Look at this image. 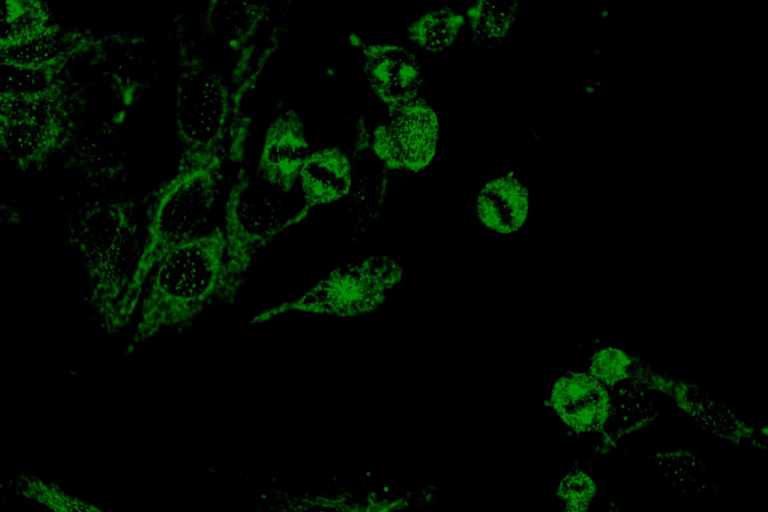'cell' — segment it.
Masks as SVG:
<instances>
[{"label": "cell", "mask_w": 768, "mask_h": 512, "mask_svg": "<svg viewBox=\"0 0 768 512\" xmlns=\"http://www.w3.org/2000/svg\"><path fill=\"white\" fill-rule=\"evenodd\" d=\"M222 227L196 234L164 255L150 272L137 323L124 354L165 331L184 332L206 308L220 302L225 270Z\"/></svg>", "instance_id": "obj_1"}, {"label": "cell", "mask_w": 768, "mask_h": 512, "mask_svg": "<svg viewBox=\"0 0 768 512\" xmlns=\"http://www.w3.org/2000/svg\"><path fill=\"white\" fill-rule=\"evenodd\" d=\"M86 281V301L102 331L121 332L123 311L141 254L133 204L95 202L83 208L70 228Z\"/></svg>", "instance_id": "obj_2"}, {"label": "cell", "mask_w": 768, "mask_h": 512, "mask_svg": "<svg viewBox=\"0 0 768 512\" xmlns=\"http://www.w3.org/2000/svg\"><path fill=\"white\" fill-rule=\"evenodd\" d=\"M222 157L180 158L175 173L154 193L145 234L123 317L128 325L145 282L157 262L196 234L211 211L221 180Z\"/></svg>", "instance_id": "obj_3"}, {"label": "cell", "mask_w": 768, "mask_h": 512, "mask_svg": "<svg viewBox=\"0 0 768 512\" xmlns=\"http://www.w3.org/2000/svg\"><path fill=\"white\" fill-rule=\"evenodd\" d=\"M404 270L393 258L372 256L338 267L297 298L258 312L248 320L256 325L287 313L351 318L375 311L386 293L402 280Z\"/></svg>", "instance_id": "obj_4"}, {"label": "cell", "mask_w": 768, "mask_h": 512, "mask_svg": "<svg viewBox=\"0 0 768 512\" xmlns=\"http://www.w3.org/2000/svg\"><path fill=\"white\" fill-rule=\"evenodd\" d=\"M72 120L64 81L34 94H0L1 147L23 171L42 166L64 146Z\"/></svg>", "instance_id": "obj_5"}, {"label": "cell", "mask_w": 768, "mask_h": 512, "mask_svg": "<svg viewBox=\"0 0 768 512\" xmlns=\"http://www.w3.org/2000/svg\"><path fill=\"white\" fill-rule=\"evenodd\" d=\"M223 77L202 58L182 50L175 91V130L182 158L221 156L232 113Z\"/></svg>", "instance_id": "obj_6"}, {"label": "cell", "mask_w": 768, "mask_h": 512, "mask_svg": "<svg viewBox=\"0 0 768 512\" xmlns=\"http://www.w3.org/2000/svg\"><path fill=\"white\" fill-rule=\"evenodd\" d=\"M388 111V122L373 133L375 155L390 169L417 172L428 166L438 139L435 112L418 97L391 105Z\"/></svg>", "instance_id": "obj_7"}, {"label": "cell", "mask_w": 768, "mask_h": 512, "mask_svg": "<svg viewBox=\"0 0 768 512\" xmlns=\"http://www.w3.org/2000/svg\"><path fill=\"white\" fill-rule=\"evenodd\" d=\"M310 153L303 121L294 110H285L266 129L256 174L282 195H288Z\"/></svg>", "instance_id": "obj_8"}, {"label": "cell", "mask_w": 768, "mask_h": 512, "mask_svg": "<svg viewBox=\"0 0 768 512\" xmlns=\"http://www.w3.org/2000/svg\"><path fill=\"white\" fill-rule=\"evenodd\" d=\"M550 404L577 434L603 433L613 410L611 390L584 372L560 377L553 386Z\"/></svg>", "instance_id": "obj_9"}, {"label": "cell", "mask_w": 768, "mask_h": 512, "mask_svg": "<svg viewBox=\"0 0 768 512\" xmlns=\"http://www.w3.org/2000/svg\"><path fill=\"white\" fill-rule=\"evenodd\" d=\"M364 73L375 94L389 106L417 97L422 74L414 55L396 45L360 44Z\"/></svg>", "instance_id": "obj_10"}, {"label": "cell", "mask_w": 768, "mask_h": 512, "mask_svg": "<svg viewBox=\"0 0 768 512\" xmlns=\"http://www.w3.org/2000/svg\"><path fill=\"white\" fill-rule=\"evenodd\" d=\"M299 183L303 207L308 213L317 206L339 201L352 189L351 159L337 147L313 151L301 169Z\"/></svg>", "instance_id": "obj_11"}, {"label": "cell", "mask_w": 768, "mask_h": 512, "mask_svg": "<svg viewBox=\"0 0 768 512\" xmlns=\"http://www.w3.org/2000/svg\"><path fill=\"white\" fill-rule=\"evenodd\" d=\"M676 405L714 436L739 446L748 441L760 447L755 431L727 407L698 394L696 388L675 382L668 394Z\"/></svg>", "instance_id": "obj_12"}, {"label": "cell", "mask_w": 768, "mask_h": 512, "mask_svg": "<svg viewBox=\"0 0 768 512\" xmlns=\"http://www.w3.org/2000/svg\"><path fill=\"white\" fill-rule=\"evenodd\" d=\"M528 209V192L512 176H502L487 183L477 200L480 221L500 234L520 229L527 219Z\"/></svg>", "instance_id": "obj_13"}, {"label": "cell", "mask_w": 768, "mask_h": 512, "mask_svg": "<svg viewBox=\"0 0 768 512\" xmlns=\"http://www.w3.org/2000/svg\"><path fill=\"white\" fill-rule=\"evenodd\" d=\"M92 34L62 26L21 46L0 50V63L22 66L69 64L95 44Z\"/></svg>", "instance_id": "obj_14"}, {"label": "cell", "mask_w": 768, "mask_h": 512, "mask_svg": "<svg viewBox=\"0 0 768 512\" xmlns=\"http://www.w3.org/2000/svg\"><path fill=\"white\" fill-rule=\"evenodd\" d=\"M60 26L45 2L4 0L1 2L0 50L30 43Z\"/></svg>", "instance_id": "obj_15"}, {"label": "cell", "mask_w": 768, "mask_h": 512, "mask_svg": "<svg viewBox=\"0 0 768 512\" xmlns=\"http://www.w3.org/2000/svg\"><path fill=\"white\" fill-rule=\"evenodd\" d=\"M204 15V31L209 36L229 42L236 48L254 33L266 9L258 2H211Z\"/></svg>", "instance_id": "obj_16"}, {"label": "cell", "mask_w": 768, "mask_h": 512, "mask_svg": "<svg viewBox=\"0 0 768 512\" xmlns=\"http://www.w3.org/2000/svg\"><path fill=\"white\" fill-rule=\"evenodd\" d=\"M463 21L449 8L433 10L408 26L407 37L425 50L442 51L455 41Z\"/></svg>", "instance_id": "obj_17"}, {"label": "cell", "mask_w": 768, "mask_h": 512, "mask_svg": "<svg viewBox=\"0 0 768 512\" xmlns=\"http://www.w3.org/2000/svg\"><path fill=\"white\" fill-rule=\"evenodd\" d=\"M514 2H478L469 9L468 18L472 38L483 47L503 41L510 31L516 15Z\"/></svg>", "instance_id": "obj_18"}, {"label": "cell", "mask_w": 768, "mask_h": 512, "mask_svg": "<svg viewBox=\"0 0 768 512\" xmlns=\"http://www.w3.org/2000/svg\"><path fill=\"white\" fill-rule=\"evenodd\" d=\"M15 491L53 512H104L97 506L63 491L56 484L32 475L18 476L15 480Z\"/></svg>", "instance_id": "obj_19"}, {"label": "cell", "mask_w": 768, "mask_h": 512, "mask_svg": "<svg viewBox=\"0 0 768 512\" xmlns=\"http://www.w3.org/2000/svg\"><path fill=\"white\" fill-rule=\"evenodd\" d=\"M639 361L620 348L600 347L590 359L589 374L612 391L626 381L632 383Z\"/></svg>", "instance_id": "obj_20"}, {"label": "cell", "mask_w": 768, "mask_h": 512, "mask_svg": "<svg viewBox=\"0 0 768 512\" xmlns=\"http://www.w3.org/2000/svg\"><path fill=\"white\" fill-rule=\"evenodd\" d=\"M284 505L273 507L267 512H389L390 506L386 501H373L368 505L351 503L344 497L313 496L294 497V500L283 501Z\"/></svg>", "instance_id": "obj_21"}, {"label": "cell", "mask_w": 768, "mask_h": 512, "mask_svg": "<svg viewBox=\"0 0 768 512\" xmlns=\"http://www.w3.org/2000/svg\"><path fill=\"white\" fill-rule=\"evenodd\" d=\"M597 486L594 479L579 467L564 475L557 488V496L565 505L588 507L595 498Z\"/></svg>", "instance_id": "obj_22"}, {"label": "cell", "mask_w": 768, "mask_h": 512, "mask_svg": "<svg viewBox=\"0 0 768 512\" xmlns=\"http://www.w3.org/2000/svg\"><path fill=\"white\" fill-rule=\"evenodd\" d=\"M563 512H589L588 507L566 505Z\"/></svg>", "instance_id": "obj_23"}, {"label": "cell", "mask_w": 768, "mask_h": 512, "mask_svg": "<svg viewBox=\"0 0 768 512\" xmlns=\"http://www.w3.org/2000/svg\"><path fill=\"white\" fill-rule=\"evenodd\" d=\"M607 512H622V510H621V508L619 507V505L617 504L616 501H612L610 503V505H609V508H608Z\"/></svg>", "instance_id": "obj_24"}]
</instances>
